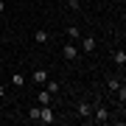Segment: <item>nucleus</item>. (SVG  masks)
<instances>
[{"label": "nucleus", "instance_id": "obj_2", "mask_svg": "<svg viewBox=\"0 0 126 126\" xmlns=\"http://www.w3.org/2000/svg\"><path fill=\"white\" fill-rule=\"evenodd\" d=\"M79 56H81V50L76 48V42H64L62 45V59L64 62H79Z\"/></svg>", "mask_w": 126, "mask_h": 126}, {"label": "nucleus", "instance_id": "obj_1", "mask_svg": "<svg viewBox=\"0 0 126 126\" xmlns=\"http://www.w3.org/2000/svg\"><path fill=\"white\" fill-rule=\"evenodd\" d=\"M90 121H95V123H109V109H107V104L93 101V115H90Z\"/></svg>", "mask_w": 126, "mask_h": 126}, {"label": "nucleus", "instance_id": "obj_8", "mask_svg": "<svg viewBox=\"0 0 126 126\" xmlns=\"http://www.w3.org/2000/svg\"><path fill=\"white\" fill-rule=\"evenodd\" d=\"M81 39V53H95V36H79Z\"/></svg>", "mask_w": 126, "mask_h": 126}, {"label": "nucleus", "instance_id": "obj_10", "mask_svg": "<svg viewBox=\"0 0 126 126\" xmlns=\"http://www.w3.org/2000/svg\"><path fill=\"white\" fill-rule=\"evenodd\" d=\"M50 101H53V95H50V93L45 90V87H42V90L36 93V104H39V107H42V104H50Z\"/></svg>", "mask_w": 126, "mask_h": 126}, {"label": "nucleus", "instance_id": "obj_17", "mask_svg": "<svg viewBox=\"0 0 126 126\" xmlns=\"http://www.w3.org/2000/svg\"><path fill=\"white\" fill-rule=\"evenodd\" d=\"M6 11V3H3V0H0V14H3Z\"/></svg>", "mask_w": 126, "mask_h": 126}, {"label": "nucleus", "instance_id": "obj_13", "mask_svg": "<svg viewBox=\"0 0 126 126\" xmlns=\"http://www.w3.org/2000/svg\"><path fill=\"white\" fill-rule=\"evenodd\" d=\"M64 34H67V42H76L79 36H81V28H76V25H70V28H67V31H64Z\"/></svg>", "mask_w": 126, "mask_h": 126}, {"label": "nucleus", "instance_id": "obj_12", "mask_svg": "<svg viewBox=\"0 0 126 126\" xmlns=\"http://www.w3.org/2000/svg\"><path fill=\"white\" fill-rule=\"evenodd\" d=\"M112 62L123 70V64H126V53H123V50H115V53H112Z\"/></svg>", "mask_w": 126, "mask_h": 126}, {"label": "nucleus", "instance_id": "obj_6", "mask_svg": "<svg viewBox=\"0 0 126 126\" xmlns=\"http://www.w3.org/2000/svg\"><path fill=\"white\" fill-rule=\"evenodd\" d=\"M34 42L39 48H45L48 42H50V31H48V28H36V31H34Z\"/></svg>", "mask_w": 126, "mask_h": 126}, {"label": "nucleus", "instance_id": "obj_14", "mask_svg": "<svg viewBox=\"0 0 126 126\" xmlns=\"http://www.w3.org/2000/svg\"><path fill=\"white\" fill-rule=\"evenodd\" d=\"M28 118H31V121L39 118V104H31V107H28Z\"/></svg>", "mask_w": 126, "mask_h": 126}, {"label": "nucleus", "instance_id": "obj_5", "mask_svg": "<svg viewBox=\"0 0 126 126\" xmlns=\"http://www.w3.org/2000/svg\"><path fill=\"white\" fill-rule=\"evenodd\" d=\"M25 81H28V79H25V73H23V70H14V73H11V79H9V84L14 87V90H23Z\"/></svg>", "mask_w": 126, "mask_h": 126}, {"label": "nucleus", "instance_id": "obj_15", "mask_svg": "<svg viewBox=\"0 0 126 126\" xmlns=\"http://www.w3.org/2000/svg\"><path fill=\"white\" fill-rule=\"evenodd\" d=\"M67 9L70 11H81V3H79V0H67Z\"/></svg>", "mask_w": 126, "mask_h": 126}, {"label": "nucleus", "instance_id": "obj_18", "mask_svg": "<svg viewBox=\"0 0 126 126\" xmlns=\"http://www.w3.org/2000/svg\"><path fill=\"white\" fill-rule=\"evenodd\" d=\"M0 73H3V62H0Z\"/></svg>", "mask_w": 126, "mask_h": 126}, {"label": "nucleus", "instance_id": "obj_9", "mask_svg": "<svg viewBox=\"0 0 126 126\" xmlns=\"http://www.w3.org/2000/svg\"><path fill=\"white\" fill-rule=\"evenodd\" d=\"M42 87H45L50 95H59V93H62V81H56V79H50V76H48V81H45Z\"/></svg>", "mask_w": 126, "mask_h": 126}, {"label": "nucleus", "instance_id": "obj_4", "mask_svg": "<svg viewBox=\"0 0 126 126\" xmlns=\"http://www.w3.org/2000/svg\"><path fill=\"white\" fill-rule=\"evenodd\" d=\"M56 118H53V107L50 104H42L39 107V118H36V123H53Z\"/></svg>", "mask_w": 126, "mask_h": 126}, {"label": "nucleus", "instance_id": "obj_11", "mask_svg": "<svg viewBox=\"0 0 126 126\" xmlns=\"http://www.w3.org/2000/svg\"><path fill=\"white\" fill-rule=\"evenodd\" d=\"M121 84H123V81H121V76H107V90H109V93H115Z\"/></svg>", "mask_w": 126, "mask_h": 126}, {"label": "nucleus", "instance_id": "obj_7", "mask_svg": "<svg viewBox=\"0 0 126 126\" xmlns=\"http://www.w3.org/2000/svg\"><path fill=\"white\" fill-rule=\"evenodd\" d=\"M48 76H50V70H48V67H36V70L31 73V81H34V84H39V87H42V84L48 81Z\"/></svg>", "mask_w": 126, "mask_h": 126}, {"label": "nucleus", "instance_id": "obj_16", "mask_svg": "<svg viewBox=\"0 0 126 126\" xmlns=\"http://www.w3.org/2000/svg\"><path fill=\"white\" fill-rule=\"evenodd\" d=\"M3 95H6V84H0V101H3Z\"/></svg>", "mask_w": 126, "mask_h": 126}, {"label": "nucleus", "instance_id": "obj_3", "mask_svg": "<svg viewBox=\"0 0 126 126\" xmlns=\"http://www.w3.org/2000/svg\"><path fill=\"white\" fill-rule=\"evenodd\" d=\"M76 115L81 118V121H90V115H93V101L81 98V101L76 104Z\"/></svg>", "mask_w": 126, "mask_h": 126}]
</instances>
